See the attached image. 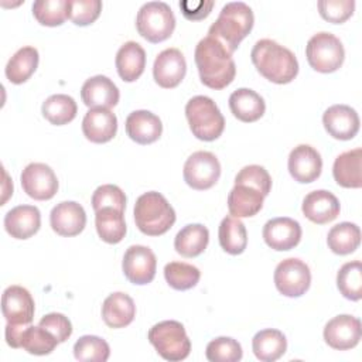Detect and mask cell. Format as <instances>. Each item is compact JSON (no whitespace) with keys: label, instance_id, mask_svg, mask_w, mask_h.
<instances>
[{"label":"cell","instance_id":"obj_2","mask_svg":"<svg viewBox=\"0 0 362 362\" xmlns=\"http://www.w3.org/2000/svg\"><path fill=\"white\" fill-rule=\"evenodd\" d=\"M250 58L260 75L279 85L291 82L298 74L296 55L288 48L270 38L256 41Z\"/></svg>","mask_w":362,"mask_h":362},{"label":"cell","instance_id":"obj_22","mask_svg":"<svg viewBox=\"0 0 362 362\" xmlns=\"http://www.w3.org/2000/svg\"><path fill=\"white\" fill-rule=\"evenodd\" d=\"M82 132L92 143H106L116 136L117 117L105 107L89 109L82 120Z\"/></svg>","mask_w":362,"mask_h":362},{"label":"cell","instance_id":"obj_38","mask_svg":"<svg viewBox=\"0 0 362 362\" xmlns=\"http://www.w3.org/2000/svg\"><path fill=\"white\" fill-rule=\"evenodd\" d=\"M337 287L339 293L352 301L362 297V264L359 260L348 262L341 266L337 274Z\"/></svg>","mask_w":362,"mask_h":362},{"label":"cell","instance_id":"obj_40","mask_svg":"<svg viewBox=\"0 0 362 362\" xmlns=\"http://www.w3.org/2000/svg\"><path fill=\"white\" fill-rule=\"evenodd\" d=\"M74 355L82 362H105L109 359V344L96 335H83L74 345Z\"/></svg>","mask_w":362,"mask_h":362},{"label":"cell","instance_id":"obj_1","mask_svg":"<svg viewBox=\"0 0 362 362\" xmlns=\"http://www.w3.org/2000/svg\"><path fill=\"white\" fill-rule=\"evenodd\" d=\"M194 59L201 82L211 89H223L235 79L236 65L232 54L214 37L206 35L197 44Z\"/></svg>","mask_w":362,"mask_h":362},{"label":"cell","instance_id":"obj_5","mask_svg":"<svg viewBox=\"0 0 362 362\" xmlns=\"http://www.w3.org/2000/svg\"><path fill=\"white\" fill-rule=\"evenodd\" d=\"M185 116L192 134L204 141L216 140L225 129V117L219 107L204 95H197L187 102Z\"/></svg>","mask_w":362,"mask_h":362},{"label":"cell","instance_id":"obj_45","mask_svg":"<svg viewBox=\"0 0 362 362\" xmlns=\"http://www.w3.org/2000/svg\"><path fill=\"white\" fill-rule=\"evenodd\" d=\"M92 206L96 211L102 208H116L124 212L126 208V195L115 184H103L98 187L92 195Z\"/></svg>","mask_w":362,"mask_h":362},{"label":"cell","instance_id":"obj_20","mask_svg":"<svg viewBox=\"0 0 362 362\" xmlns=\"http://www.w3.org/2000/svg\"><path fill=\"white\" fill-rule=\"evenodd\" d=\"M301 209L307 219L314 223L324 225L334 221L339 215L341 206L338 198L332 192L315 189L304 197Z\"/></svg>","mask_w":362,"mask_h":362},{"label":"cell","instance_id":"obj_35","mask_svg":"<svg viewBox=\"0 0 362 362\" xmlns=\"http://www.w3.org/2000/svg\"><path fill=\"white\" fill-rule=\"evenodd\" d=\"M361 242V230L356 223L341 222L332 226L327 235L328 247L335 255H349L355 252Z\"/></svg>","mask_w":362,"mask_h":362},{"label":"cell","instance_id":"obj_10","mask_svg":"<svg viewBox=\"0 0 362 362\" xmlns=\"http://www.w3.org/2000/svg\"><path fill=\"white\" fill-rule=\"evenodd\" d=\"M276 288L286 297L303 296L311 284L310 267L300 259L281 260L274 270Z\"/></svg>","mask_w":362,"mask_h":362},{"label":"cell","instance_id":"obj_41","mask_svg":"<svg viewBox=\"0 0 362 362\" xmlns=\"http://www.w3.org/2000/svg\"><path fill=\"white\" fill-rule=\"evenodd\" d=\"M68 0H37L33 3V14L42 25H61L68 18Z\"/></svg>","mask_w":362,"mask_h":362},{"label":"cell","instance_id":"obj_3","mask_svg":"<svg viewBox=\"0 0 362 362\" xmlns=\"http://www.w3.org/2000/svg\"><path fill=\"white\" fill-rule=\"evenodd\" d=\"M255 23L252 8L243 1L226 3L215 23L209 27L208 35L218 40L230 54L240 41L250 33Z\"/></svg>","mask_w":362,"mask_h":362},{"label":"cell","instance_id":"obj_39","mask_svg":"<svg viewBox=\"0 0 362 362\" xmlns=\"http://www.w3.org/2000/svg\"><path fill=\"white\" fill-rule=\"evenodd\" d=\"M164 277L174 290H189L199 281L201 272L198 267L184 262H170L164 267Z\"/></svg>","mask_w":362,"mask_h":362},{"label":"cell","instance_id":"obj_18","mask_svg":"<svg viewBox=\"0 0 362 362\" xmlns=\"http://www.w3.org/2000/svg\"><path fill=\"white\" fill-rule=\"evenodd\" d=\"M322 124L334 139L351 140L359 130V116L348 105H332L324 112Z\"/></svg>","mask_w":362,"mask_h":362},{"label":"cell","instance_id":"obj_32","mask_svg":"<svg viewBox=\"0 0 362 362\" xmlns=\"http://www.w3.org/2000/svg\"><path fill=\"white\" fill-rule=\"evenodd\" d=\"M95 226L99 238L110 245L119 243L127 230L123 211L110 206L95 212Z\"/></svg>","mask_w":362,"mask_h":362},{"label":"cell","instance_id":"obj_47","mask_svg":"<svg viewBox=\"0 0 362 362\" xmlns=\"http://www.w3.org/2000/svg\"><path fill=\"white\" fill-rule=\"evenodd\" d=\"M40 327L51 332L58 342H65L72 334V324L61 313H49L40 320Z\"/></svg>","mask_w":362,"mask_h":362},{"label":"cell","instance_id":"obj_28","mask_svg":"<svg viewBox=\"0 0 362 362\" xmlns=\"http://www.w3.org/2000/svg\"><path fill=\"white\" fill-rule=\"evenodd\" d=\"M264 195L243 184H235L228 195V209L235 218H249L256 215L263 206Z\"/></svg>","mask_w":362,"mask_h":362},{"label":"cell","instance_id":"obj_15","mask_svg":"<svg viewBox=\"0 0 362 362\" xmlns=\"http://www.w3.org/2000/svg\"><path fill=\"white\" fill-rule=\"evenodd\" d=\"M187 72V62L182 52L177 48L163 49L154 59V81L165 89L175 88L181 83Z\"/></svg>","mask_w":362,"mask_h":362},{"label":"cell","instance_id":"obj_11","mask_svg":"<svg viewBox=\"0 0 362 362\" xmlns=\"http://www.w3.org/2000/svg\"><path fill=\"white\" fill-rule=\"evenodd\" d=\"M24 192L37 201L51 199L58 191V178L54 170L44 163H30L20 175Z\"/></svg>","mask_w":362,"mask_h":362},{"label":"cell","instance_id":"obj_42","mask_svg":"<svg viewBox=\"0 0 362 362\" xmlns=\"http://www.w3.org/2000/svg\"><path fill=\"white\" fill-rule=\"evenodd\" d=\"M206 359L211 362H238L242 359L240 344L230 337H218L206 345Z\"/></svg>","mask_w":362,"mask_h":362},{"label":"cell","instance_id":"obj_23","mask_svg":"<svg viewBox=\"0 0 362 362\" xmlns=\"http://www.w3.org/2000/svg\"><path fill=\"white\" fill-rule=\"evenodd\" d=\"M41 226L40 209L34 205H18L11 208L4 216V228L14 239H28Z\"/></svg>","mask_w":362,"mask_h":362},{"label":"cell","instance_id":"obj_19","mask_svg":"<svg viewBox=\"0 0 362 362\" xmlns=\"http://www.w3.org/2000/svg\"><path fill=\"white\" fill-rule=\"evenodd\" d=\"M49 223L55 233L68 238L75 236L83 230L86 225V214L78 202L64 201L52 208Z\"/></svg>","mask_w":362,"mask_h":362},{"label":"cell","instance_id":"obj_7","mask_svg":"<svg viewBox=\"0 0 362 362\" xmlns=\"http://www.w3.org/2000/svg\"><path fill=\"white\" fill-rule=\"evenodd\" d=\"M136 27L139 34L147 41L161 42L173 34L175 28V17L167 3L148 1L137 11Z\"/></svg>","mask_w":362,"mask_h":362},{"label":"cell","instance_id":"obj_31","mask_svg":"<svg viewBox=\"0 0 362 362\" xmlns=\"http://www.w3.org/2000/svg\"><path fill=\"white\" fill-rule=\"evenodd\" d=\"M209 230L201 223L185 225L174 239V249L184 257L199 256L208 246Z\"/></svg>","mask_w":362,"mask_h":362},{"label":"cell","instance_id":"obj_12","mask_svg":"<svg viewBox=\"0 0 362 362\" xmlns=\"http://www.w3.org/2000/svg\"><path fill=\"white\" fill-rule=\"evenodd\" d=\"M126 279L133 284H148L156 276L157 259L153 250L143 245H132L127 247L122 262Z\"/></svg>","mask_w":362,"mask_h":362},{"label":"cell","instance_id":"obj_36","mask_svg":"<svg viewBox=\"0 0 362 362\" xmlns=\"http://www.w3.org/2000/svg\"><path fill=\"white\" fill-rule=\"evenodd\" d=\"M41 110H42L44 117L51 124L62 126L75 119L78 106L72 96H68L64 93H57V95H51L49 98L45 99Z\"/></svg>","mask_w":362,"mask_h":362},{"label":"cell","instance_id":"obj_44","mask_svg":"<svg viewBox=\"0 0 362 362\" xmlns=\"http://www.w3.org/2000/svg\"><path fill=\"white\" fill-rule=\"evenodd\" d=\"M235 184L249 185L260 191L264 197L269 195L272 189V178L267 170L257 164H250L243 167L235 177Z\"/></svg>","mask_w":362,"mask_h":362},{"label":"cell","instance_id":"obj_9","mask_svg":"<svg viewBox=\"0 0 362 362\" xmlns=\"http://www.w3.org/2000/svg\"><path fill=\"white\" fill-rule=\"evenodd\" d=\"M184 181L194 189H209L221 177V164L211 151H195L184 164Z\"/></svg>","mask_w":362,"mask_h":362},{"label":"cell","instance_id":"obj_17","mask_svg":"<svg viewBox=\"0 0 362 362\" xmlns=\"http://www.w3.org/2000/svg\"><path fill=\"white\" fill-rule=\"evenodd\" d=\"M263 239L274 250H290L301 240V226L296 219L287 216L273 218L263 226Z\"/></svg>","mask_w":362,"mask_h":362},{"label":"cell","instance_id":"obj_21","mask_svg":"<svg viewBox=\"0 0 362 362\" xmlns=\"http://www.w3.org/2000/svg\"><path fill=\"white\" fill-rule=\"evenodd\" d=\"M81 98L82 102L90 109H110L117 105L120 93L112 79L105 75H96L83 82L81 88Z\"/></svg>","mask_w":362,"mask_h":362},{"label":"cell","instance_id":"obj_8","mask_svg":"<svg viewBox=\"0 0 362 362\" xmlns=\"http://www.w3.org/2000/svg\"><path fill=\"white\" fill-rule=\"evenodd\" d=\"M305 57L313 69L329 74L341 68L345 49L341 40L327 31L314 34L305 45Z\"/></svg>","mask_w":362,"mask_h":362},{"label":"cell","instance_id":"obj_46","mask_svg":"<svg viewBox=\"0 0 362 362\" xmlns=\"http://www.w3.org/2000/svg\"><path fill=\"white\" fill-rule=\"evenodd\" d=\"M317 6L324 20L334 24H341L352 16L355 8V1L354 0H320Z\"/></svg>","mask_w":362,"mask_h":362},{"label":"cell","instance_id":"obj_24","mask_svg":"<svg viewBox=\"0 0 362 362\" xmlns=\"http://www.w3.org/2000/svg\"><path fill=\"white\" fill-rule=\"evenodd\" d=\"M126 133L139 144H150L160 139L163 124L157 115L148 110H134L126 119Z\"/></svg>","mask_w":362,"mask_h":362},{"label":"cell","instance_id":"obj_33","mask_svg":"<svg viewBox=\"0 0 362 362\" xmlns=\"http://www.w3.org/2000/svg\"><path fill=\"white\" fill-rule=\"evenodd\" d=\"M38 51L34 47H23L17 49L6 65V76L11 83L20 85L25 82L38 66Z\"/></svg>","mask_w":362,"mask_h":362},{"label":"cell","instance_id":"obj_26","mask_svg":"<svg viewBox=\"0 0 362 362\" xmlns=\"http://www.w3.org/2000/svg\"><path fill=\"white\" fill-rule=\"evenodd\" d=\"M229 107L236 119L245 123H252L264 115L266 103L253 89L239 88L230 93Z\"/></svg>","mask_w":362,"mask_h":362},{"label":"cell","instance_id":"obj_30","mask_svg":"<svg viewBox=\"0 0 362 362\" xmlns=\"http://www.w3.org/2000/svg\"><path fill=\"white\" fill-rule=\"evenodd\" d=\"M252 349L259 361L273 362L286 354L287 339L281 331L266 328L253 337Z\"/></svg>","mask_w":362,"mask_h":362},{"label":"cell","instance_id":"obj_48","mask_svg":"<svg viewBox=\"0 0 362 362\" xmlns=\"http://www.w3.org/2000/svg\"><path fill=\"white\" fill-rule=\"evenodd\" d=\"M214 4L212 0H182L180 1V8L185 18L194 21L205 18L211 13Z\"/></svg>","mask_w":362,"mask_h":362},{"label":"cell","instance_id":"obj_16","mask_svg":"<svg viewBox=\"0 0 362 362\" xmlns=\"http://www.w3.org/2000/svg\"><path fill=\"white\" fill-rule=\"evenodd\" d=\"M287 165L290 175L296 181L308 184L320 177L322 170V158L314 147L308 144H298L290 151Z\"/></svg>","mask_w":362,"mask_h":362},{"label":"cell","instance_id":"obj_27","mask_svg":"<svg viewBox=\"0 0 362 362\" xmlns=\"http://www.w3.org/2000/svg\"><path fill=\"white\" fill-rule=\"evenodd\" d=\"M146 68V51L136 41L124 42L116 54V69L126 82H134Z\"/></svg>","mask_w":362,"mask_h":362},{"label":"cell","instance_id":"obj_43","mask_svg":"<svg viewBox=\"0 0 362 362\" xmlns=\"http://www.w3.org/2000/svg\"><path fill=\"white\" fill-rule=\"evenodd\" d=\"M68 18L76 25L92 24L102 11L100 0H68Z\"/></svg>","mask_w":362,"mask_h":362},{"label":"cell","instance_id":"obj_14","mask_svg":"<svg viewBox=\"0 0 362 362\" xmlns=\"http://www.w3.org/2000/svg\"><path fill=\"white\" fill-rule=\"evenodd\" d=\"M362 335L361 321L348 314H341L329 320L324 327L325 342L338 351H346L355 348L359 344Z\"/></svg>","mask_w":362,"mask_h":362},{"label":"cell","instance_id":"obj_4","mask_svg":"<svg viewBox=\"0 0 362 362\" xmlns=\"http://www.w3.org/2000/svg\"><path fill=\"white\" fill-rule=\"evenodd\" d=\"M134 222L148 236L164 235L175 222V211L164 195L156 191L141 194L134 204Z\"/></svg>","mask_w":362,"mask_h":362},{"label":"cell","instance_id":"obj_25","mask_svg":"<svg viewBox=\"0 0 362 362\" xmlns=\"http://www.w3.org/2000/svg\"><path fill=\"white\" fill-rule=\"evenodd\" d=\"M136 315V305L133 298L122 291L109 294L102 305V318L110 328L127 327Z\"/></svg>","mask_w":362,"mask_h":362},{"label":"cell","instance_id":"obj_37","mask_svg":"<svg viewBox=\"0 0 362 362\" xmlns=\"http://www.w3.org/2000/svg\"><path fill=\"white\" fill-rule=\"evenodd\" d=\"M58 344L59 342L57 341V338L40 325H27L23 329L20 338V348L31 355H48L55 349Z\"/></svg>","mask_w":362,"mask_h":362},{"label":"cell","instance_id":"obj_29","mask_svg":"<svg viewBox=\"0 0 362 362\" xmlns=\"http://www.w3.org/2000/svg\"><path fill=\"white\" fill-rule=\"evenodd\" d=\"M361 158L362 150L359 147L345 151L335 158L332 175L338 185L344 188H359L362 185Z\"/></svg>","mask_w":362,"mask_h":362},{"label":"cell","instance_id":"obj_34","mask_svg":"<svg viewBox=\"0 0 362 362\" xmlns=\"http://www.w3.org/2000/svg\"><path fill=\"white\" fill-rule=\"evenodd\" d=\"M218 238L221 247L229 255H240L247 245V233L243 222L232 215L222 219Z\"/></svg>","mask_w":362,"mask_h":362},{"label":"cell","instance_id":"obj_13","mask_svg":"<svg viewBox=\"0 0 362 362\" xmlns=\"http://www.w3.org/2000/svg\"><path fill=\"white\" fill-rule=\"evenodd\" d=\"M34 300L21 286H8L1 296V313L8 324L30 325L34 318Z\"/></svg>","mask_w":362,"mask_h":362},{"label":"cell","instance_id":"obj_6","mask_svg":"<svg viewBox=\"0 0 362 362\" xmlns=\"http://www.w3.org/2000/svg\"><path fill=\"white\" fill-rule=\"evenodd\" d=\"M148 341L157 354L170 362L182 361L191 352V341L184 325L174 320L153 325L148 331Z\"/></svg>","mask_w":362,"mask_h":362}]
</instances>
